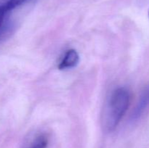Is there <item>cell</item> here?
<instances>
[{
	"label": "cell",
	"mask_w": 149,
	"mask_h": 148,
	"mask_svg": "<svg viewBox=\"0 0 149 148\" xmlns=\"http://www.w3.org/2000/svg\"><path fill=\"white\" fill-rule=\"evenodd\" d=\"M149 108V86L146 88V89L143 91L141 95L135 110L132 115V118L134 120L140 118L144 113L147 111Z\"/></svg>",
	"instance_id": "cell-2"
},
{
	"label": "cell",
	"mask_w": 149,
	"mask_h": 148,
	"mask_svg": "<svg viewBox=\"0 0 149 148\" xmlns=\"http://www.w3.org/2000/svg\"><path fill=\"white\" fill-rule=\"evenodd\" d=\"M29 0H0V13L7 16L10 12Z\"/></svg>",
	"instance_id": "cell-4"
},
{
	"label": "cell",
	"mask_w": 149,
	"mask_h": 148,
	"mask_svg": "<svg viewBox=\"0 0 149 148\" xmlns=\"http://www.w3.org/2000/svg\"><path fill=\"white\" fill-rule=\"evenodd\" d=\"M48 139L45 135H40L33 140L29 148H47Z\"/></svg>",
	"instance_id": "cell-6"
},
{
	"label": "cell",
	"mask_w": 149,
	"mask_h": 148,
	"mask_svg": "<svg viewBox=\"0 0 149 148\" xmlns=\"http://www.w3.org/2000/svg\"><path fill=\"white\" fill-rule=\"evenodd\" d=\"M6 21V16L0 13V26L3 24Z\"/></svg>",
	"instance_id": "cell-7"
},
{
	"label": "cell",
	"mask_w": 149,
	"mask_h": 148,
	"mask_svg": "<svg viewBox=\"0 0 149 148\" xmlns=\"http://www.w3.org/2000/svg\"><path fill=\"white\" fill-rule=\"evenodd\" d=\"M130 103V94L126 88L120 87L111 95L103 115V125L108 131H112L119 125Z\"/></svg>",
	"instance_id": "cell-1"
},
{
	"label": "cell",
	"mask_w": 149,
	"mask_h": 148,
	"mask_svg": "<svg viewBox=\"0 0 149 148\" xmlns=\"http://www.w3.org/2000/svg\"><path fill=\"white\" fill-rule=\"evenodd\" d=\"M148 17H149V12H148Z\"/></svg>",
	"instance_id": "cell-8"
},
{
	"label": "cell",
	"mask_w": 149,
	"mask_h": 148,
	"mask_svg": "<svg viewBox=\"0 0 149 148\" xmlns=\"http://www.w3.org/2000/svg\"><path fill=\"white\" fill-rule=\"evenodd\" d=\"M14 30V25L10 21L6 20L1 26H0V43L8 38Z\"/></svg>",
	"instance_id": "cell-5"
},
{
	"label": "cell",
	"mask_w": 149,
	"mask_h": 148,
	"mask_svg": "<svg viewBox=\"0 0 149 148\" xmlns=\"http://www.w3.org/2000/svg\"><path fill=\"white\" fill-rule=\"evenodd\" d=\"M79 62V56L75 49H69L65 52L63 58L60 62L58 68L60 70L69 69L74 68Z\"/></svg>",
	"instance_id": "cell-3"
}]
</instances>
